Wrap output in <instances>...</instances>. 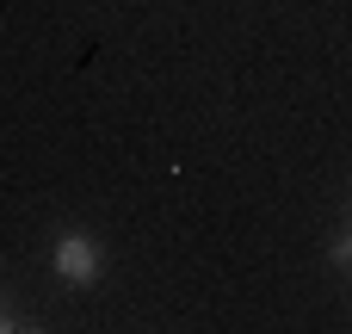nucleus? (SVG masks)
<instances>
[{
  "label": "nucleus",
  "instance_id": "obj_1",
  "mask_svg": "<svg viewBox=\"0 0 352 334\" xmlns=\"http://www.w3.org/2000/svg\"><path fill=\"white\" fill-rule=\"evenodd\" d=\"M50 267H56V279H62V285H93V279L105 273V254H99V242H93V236L68 229V236L56 242Z\"/></svg>",
  "mask_w": 352,
  "mask_h": 334
},
{
  "label": "nucleus",
  "instance_id": "obj_2",
  "mask_svg": "<svg viewBox=\"0 0 352 334\" xmlns=\"http://www.w3.org/2000/svg\"><path fill=\"white\" fill-rule=\"evenodd\" d=\"M334 260H352V236H346V242H340V248H334Z\"/></svg>",
  "mask_w": 352,
  "mask_h": 334
},
{
  "label": "nucleus",
  "instance_id": "obj_3",
  "mask_svg": "<svg viewBox=\"0 0 352 334\" xmlns=\"http://www.w3.org/2000/svg\"><path fill=\"white\" fill-rule=\"evenodd\" d=\"M6 328H12V316H6V304H0V334H6Z\"/></svg>",
  "mask_w": 352,
  "mask_h": 334
}]
</instances>
